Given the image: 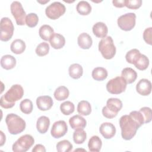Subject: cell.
I'll return each instance as SVG.
<instances>
[{"mask_svg": "<svg viewBox=\"0 0 152 152\" xmlns=\"http://www.w3.org/2000/svg\"><path fill=\"white\" fill-rule=\"evenodd\" d=\"M100 133L106 139H110L116 134V128L114 125L110 122H104L99 128Z\"/></svg>", "mask_w": 152, "mask_h": 152, "instance_id": "13", "label": "cell"}, {"mask_svg": "<svg viewBox=\"0 0 152 152\" xmlns=\"http://www.w3.org/2000/svg\"><path fill=\"white\" fill-rule=\"evenodd\" d=\"M113 5L118 8H122L125 7V0H113L112 1Z\"/></svg>", "mask_w": 152, "mask_h": 152, "instance_id": "43", "label": "cell"}, {"mask_svg": "<svg viewBox=\"0 0 152 152\" xmlns=\"http://www.w3.org/2000/svg\"><path fill=\"white\" fill-rule=\"evenodd\" d=\"M49 1V0H46V1H37V2H39V3H41V4H45V3H46V2H48Z\"/></svg>", "mask_w": 152, "mask_h": 152, "instance_id": "45", "label": "cell"}, {"mask_svg": "<svg viewBox=\"0 0 152 152\" xmlns=\"http://www.w3.org/2000/svg\"><path fill=\"white\" fill-rule=\"evenodd\" d=\"M107 70L103 67H96L92 71L91 75L94 80L96 81H103L107 77Z\"/></svg>", "mask_w": 152, "mask_h": 152, "instance_id": "27", "label": "cell"}, {"mask_svg": "<svg viewBox=\"0 0 152 152\" xmlns=\"http://www.w3.org/2000/svg\"><path fill=\"white\" fill-rule=\"evenodd\" d=\"M34 143V138L29 134H26L21 136L13 144L12 149L14 152H26L30 148Z\"/></svg>", "mask_w": 152, "mask_h": 152, "instance_id": "6", "label": "cell"}, {"mask_svg": "<svg viewBox=\"0 0 152 152\" xmlns=\"http://www.w3.org/2000/svg\"><path fill=\"white\" fill-rule=\"evenodd\" d=\"M74 104L70 101L64 102L60 105V110L61 112L65 115H69L72 113L74 111Z\"/></svg>", "mask_w": 152, "mask_h": 152, "instance_id": "33", "label": "cell"}, {"mask_svg": "<svg viewBox=\"0 0 152 152\" xmlns=\"http://www.w3.org/2000/svg\"><path fill=\"white\" fill-rule=\"evenodd\" d=\"M5 122L9 132L12 135L18 134L26 128L25 121L14 113L8 114L5 118Z\"/></svg>", "mask_w": 152, "mask_h": 152, "instance_id": "3", "label": "cell"}, {"mask_svg": "<svg viewBox=\"0 0 152 152\" xmlns=\"http://www.w3.org/2000/svg\"><path fill=\"white\" fill-rule=\"evenodd\" d=\"M136 15L133 12L126 13L121 15L118 18V25L119 27L124 31L131 30L135 25Z\"/></svg>", "mask_w": 152, "mask_h": 152, "instance_id": "10", "label": "cell"}, {"mask_svg": "<svg viewBox=\"0 0 152 152\" xmlns=\"http://www.w3.org/2000/svg\"><path fill=\"white\" fill-rule=\"evenodd\" d=\"M134 65L139 70H145L149 65V59L145 55L141 53Z\"/></svg>", "mask_w": 152, "mask_h": 152, "instance_id": "31", "label": "cell"}, {"mask_svg": "<svg viewBox=\"0 0 152 152\" xmlns=\"http://www.w3.org/2000/svg\"><path fill=\"white\" fill-rule=\"evenodd\" d=\"M102 141L97 135L92 136L88 142V147L90 151L99 152L102 147Z\"/></svg>", "mask_w": 152, "mask_h": 152, "instance_id": "23", "label": "cell"}, {"mask_svg": "<svg viewBox=\"0 0 152 152\" xmlns=\"http://www.w3.org/2000/svg\"><path fill=\"white\" fill-rule=\"evenodd\" d=\"M53 102L49 96H39L36 99V104L38 109L42 111L49 110L53 106Z\"/></svg>", "mask_w": 152, "mask_h": 152, "instance_id": "15", "label": "cell"}, {"mask_svg": "<svg viewBox=\"0 0 152 152\" xmlns=\"http://www.w3.org/2000/svg\"><path fill=\"white\" fill-rule=\"evenodd\" d=\"M127 83L122 77H116L110 80L106 84V89L111 94H118L124 92Z\"/></svg>", "mask_w": 152, "mask_h": 152, "instance_id": "7", "label": "cell"}, {"mask_svg": "<svg viewBox=\"0 0 152 152\" xmlns=\"http://www.w3.org/2000/svg\"><path fill=\"white\" fill-rule=\"evenodd\" d=\"M144 124V118L140 111L134 110L129 115L122 116L119 119V125L122 138L125 140H131Z\"/></svg>", "mask_w": 152, "mask_h": 152, "instance_id": "1", "label": "cell"}, {"mask_svg": "<svg viewBox=\"0 0 152 152\" xmlns=\"http://www.w3.org/2000/svg\"><path fill=\"white\" fill-rule=\"evenodd\" d=\"M122 107V101L118 98H110L107 100L106 106L102 109L103 115L107 118H115Z\"/></svg>", "mask_w": 152, "mask_h": 152, "instance_id": "5", "label": "cell"}, {"mask_svg": "<svg viewBox=\"0 0 152 152\" xmlns=\"http://www.w3.org/2000/svg\"><path fill=\"white\" fill-rule=\"evenodd\" d=\"M11 12L15 19L17 25L23 26L26 24V14L21 4L18 1H13L10 6Z\"/></svg>", "mask_w": 152, "mask_h": 152, "instance_id": "11", "label": "cell"}, {"mask_svg": "<svg viewBox=\"0 0 152 152\" xmlns=\"http://www.w3.org/2000/svg\"><path fill=\"white\" fill-rule=\"evenodd\" d=\"M72 149V144L66 140H62L56 144V150L58 152H69Z\"/></svg>", "mask_w": 152, "mask_h": 152, "instance_id": "35", "label": "cell"}, {"mask_svg": "<svg viewBox=\"0 0 152 152\" xmlns=\"http://www.w3.org/2000/svg\"><path fill=\"white\" fill-rule=\"evenodd\" d=\"M68 131L66 123L62 120L56 121L53 124L50 133L51 135L55 138H59L64 136Z\"/></svg>", "mask_w": 152, "mask_h": 152, "instance_id": "12", "label": "cell"}, {"mask_svg": "<svg viewBox=\"0 0 152 152\" xmlns=\"http://www.w3.org/2000/svg\"><path fill=\"white\" fill-rule=\"evenodd\" d=\"M140 54L141 53L139 50L137 49H132L126 53L125 55L126 60L128 63L134 64L140 56Z\"/></svg>", "mask_w": 152, "mask_h": 152, "instance_id": "36", "label": "cell"}, {"mask_svg": "<svg viewBox=\"0 0 152 152\" xmlns=\"http://www.w3.org/2000/svg\"><path fill=\"white\" fill-rule=\"evenodd\" d=\"M49 51V45L46 42H42L36 48V53L39 56L46 55Z\"/></svg>", "mask_w": 152, "mask_h": 152, "instance_id": "37", "label": "cell"}, {"mask_svg": "<svg viewBox=\"0 0 152 152\" xmlns=\"http://www.w3.org/2000/svg\"><path fill=\"white\" fill-rule=\"evenodd\" d=\"M93 34L97 37L104 38L106 36L108 28L107 26L103 22H97L94 24L92 28Z\"/></svg>", "mask_w": 152, "mask_h": 152, "instance_id": "17", "label": "cell"}, {"mask_svg": "<svg viewBox=\"0 0 152 152\" xmlns=\"http://www.w3.org/2000/svg\"><path fill=\"white\" fill-rule=\"evenodd\" d=\"M141 0H125V6L129 9H138L141 6Z\"/></svg>", "mask_w": 152, "mask_h": 152, "instance_id": "40", "label": "cell"}, {"mask_svg": "<svg viewBox=\"0 0 152 152\" xmlns=\"http://www.w3.org/2000/svg\"><path fill=\"white\" fill-rule=\"evenodd\" d=\"M99 50L103 57L106 59H110L116 53V47L111 36H106L99 43Z\"/></svg>", "mask_w": 152, "mask_h": 152, "instance_id": "4", "label": "cell"}, {"mask_svg": "<svg viewBox=\"0 0 152 152\" xmlns=\"http://www.w3.org/2000/svg\"><path fill=\"white\" fill-rule=\"evenodd\" d=\"M151 34H152V27H148L145 28L143 33V39L144 41L148 45H151Z\"/></svg>", "mask_w": 152, "mask_h": 152, "instance_id": "41", "label": "cell"}, {"mask_svg": "<svg viewBox=\"0 0 152 152\" xmlns=\"http://www.w3.org/2000/svg\"><path fill=\"white\" fill-rule=\"evenodd\" d=\"M66 11L65 5L60 2H54L46 8L45 14L51 20H56L62 15Z\"/></svg>", "mask_w": 152, "mask_h": 152, "instance_id": "9", "label": "cell"}, {"mask_svg": "<svg viewBox=\"0 0 152 152\" xmlns=\"http://www.w3.org/2000/svg\"><path fill=\"white\" fill-rule=\"evenodd\" d=\"M78 46L83 49H88L92 45L93 40L91 36L87 33H81L77 39Z\"/></svg>", "mask_w": 152, "mask_h": 152, "instance_id": "18", "label": "cell"}, {"mask_svg": "<svg viewBox=\"0 0 152 152\" xmlns=\"http://www.w3.org/2000/svg\"><path fill=\"white\" fill-rule=\"evenodd\" d=\"M20 109L24 114H30L33 109L32 102L28 99L23 100L20 104Z\"/></svg>", "mask_w": 152, "mask_h": 152, "instance_id": "34", "label": "cell"}, {"mask_svg": "<svg viewBox=\"0 0 152 152\" xmlns=\"http://www.w3.org/2000/svg\"><path fill=\"white\" fill-rule=\"evenodd\" d=\"M77 111L81 115L87 116L91 112V106L90 103L86 100L80 101L77 106Z\"/></svg>", "mask_w": 152, "mask_h": 152, "instance_id": "28", "label": "cell"}, {"mask_svg": "<svg viewBox=\"0 0 152 152\" xmlns=\"http://www.w3.org/2000/svg\"><path fill=\"white\" fill-rule=\"evenodd\" d=\"M76 10L80 14L82 15H87L90 13L91 7L87 1H81L77 4Z\"/></svg>", "mask_w": 152, "mask_h": 152, "instance_id": "30", "label": "cell"}, {"mask_svg": "<svg viewBox=\"0 0 152 152\" xmlns=\"http://www.w3.org/2000/svg\"><path fill=\"white\" fill-rule=\"evenodd\" d=\"M0 39L4 42H7L10 40L13 35L14 27L12 22L8 17H3L0 23Z\"/></svg>", "mask_w": 152, "mask_h": 152, "instance_id": "8", "label": "cell"}, {"mask_svg": "<svg viewBox=\"0 0 152 152\" xmlns=\"http://www.w3.org/2000/svg\"><path fill=\"white\" fill-rule=\"evenodd\" d=\"M121 77L126 81L127 84H131L137 79V73L132 68L127 67L122 69Z\"/></svg>", "mask_w": 152, "mask_h": 152, "instance_id": "21", "label": "cell"}, {"mask_svg": "<svg viewBox=\"0 0 152 152\" xmlns=\"http://www.w3.org/2000/svg\"><path fill=\"white\" fill-rule=\"evenodd\" d=\"M137 91L142 96H148L151 91V83L147 79H141L136 85Z\"/></svg>", "mask_w": 152, "mask_h": 152, "instance_id": "14", "label": "cell"}, {"mask_svg": "<svg viewBox=\"0 0 152 152\" xmlns=\"http://www.w3.org/2000/svg\"><path fill=\"white\" fill-rule=\"evenodd\" d=\"M39 21V17L35 13H29L26 17V24L29 27H34L37 26Z\"/></svg>", "mask_w": 152, "mask_h": 152, "instance_id": "38", "label": "cell"}, {"mask_svg": "<svg viewBox=\"0 0 152 152\" xmlns=\"http://www.w3.org/2000/svg\"><path fill=\"white\" fill-rule=\"evenodd\" d=\"M51 46L55 49H59L65 44V39L61 34L54 33L49 40Z\"/></svg>", "mask_w": 152, "mask_h": 152, "instance_id": "19", "label": "cell"}, {"mask_svg": "<svg viewBox=\"0 0 152 152\" xmlns=\"http://www.w3.org/2000/svg\"><path fill=\"white\" fill-rule=\"evenodd\" d=\"M0 133H1V144H0V145L1 146H2L4 145V144L5 143V135L4 134L3 132L2 131H0Z\"/></svg>", "mask_w": 152, "mask_h": 152, "instance_id": "44", "label": "cell"}, {"mask_svg": "<svg viewBox=\"0 0 152 152\" xmlns=\"http://www.w3.org/2000/svg\"><path fill=\"white\" fill-rule=\"evenodd\" d=\"M69 91L65 86H60L58 87L54 92V97L58 101H62L66 99L69 96Z\"/></svg>", "mask_w": 152, "mask_h": 152, "instance_id": "29", "label": "cell"}, {"mask_svg": "<svg viewBox=\"0 0 152 152\" xmlns=\"http://www.w3.org/2000/svg\"><path fill=\"white\" fill-rule=\"evenodd\" d=\"M24 95V90L20 84H14L1 97V106L5 109H10L15 105V102L21 99Z\"/></svg>", "mask_w": 152, "mask_h": 152, "instance_id": "2", "label": "cell"}, {"mask_svg": "<svg viewBox=\"0 0 152 152\" xmlns=\"http://www.w3.org/2000/svg\"><path fill=\"white\" fill-rule=\"evenodd\" d=\"M50 125V120L46 116H40L36 122V128L37 131L40 134L46 133Z\"/></svg>", "mask_w": 152, "mask_h": 152, "instance_id": "20", "label": "cell"}, {"mask_svg": "<svg viewBox=\"0 0 152 152\" xmlns=\"http://www.w3.org/2000/svg\"><path fill=\"white\" fill-rule=\"evenodd\" d=\"M32 151L33 152H39V151L45 152L46 149L44 145L42 144H37L33 147V148L32 149Z\"/></svg>", "mask_w": 152, "mask_h": 152, "instance_id": "42", "label": "cell"}, {"mask_svg": "<svg viewBox=\"0 0 152 152\" xmlns=\"http://www.w3.org/2000/svg\"><path fill=\"white\" fill-rule=\"evenodd\" d=\"M87 134L83 129H75L73 134V140L75 144H83L86 140Z\"/></svg>", "mask_w": 152, "mask_h": 152, "instance_id": "32", "label": "cell"}, {"mask_svg": "<svg viewBox=\"0 0 152 152\" xmlns=\"http://www.w3.org/2000/svg\"><path fill=\"white\" fill-rule=\"evenodd\" d=\"M16 59L11 55H5L1 58V65L2 68L9 70L15 66Z\"/></svg>", "mask_w": 152, "mask_h": 152, "instance_id": "22", "label": "cell"}, {"mask_svg": "<svg viewBox=\"0 0 152 152\" xmlns=\"http://www.w3.org/2000/svg\"><path fill=\"white\" fill-rule=\"evenodd\" d=\"M69 125L73 129H84L87 124L86 120L81 115H76L71 118L69 120Z\"/></svg>", "mask_w": 152, "mask_h": 152, "instance_id": "16", "label": "cell"}, {"mask_svg": "<svg viewBox=\"0 0 152 152\" xmlns=\"http://www.w3.org/2000/svg\"><path fill=\"white\" fill-rule=\"evenodd\" d=\"M140 112L141 113L144 121V124L149 123L152 119L151 109L148 107H143L140 109Z\"/></svg>", "mask_w": 152, "mask_h": 152, "instance_id": "39", "label": "cell"}, {"mask_svg": "<svg viewBox=\"0 0 152 152\" xmlns=\"http://www.w3.org/2000/svg\"><path fill=\"white\" fill-rule=\"evenodd\" d=\"M39 34L42 39L45 41H48L54 34V31L52 27L49 25L44 24L40 27Z\"/></svg>", "mask_w": 152, "mask_h": 152, "instance_id": "24", "label": "cell"}, {"mask_svg": "<svg viewBox=\"0 0 152 152\" xmlns=\"http://www.w3.org/2000/svg\"><path fill=\"white\" fill-rule=\"evenodd\" d=\"M69 76L74 79L80 78L83 73V67L78 64H73L71 65L68 69Z\"/></svg>", "mask_w": 152, "mask_h": 152, "instance_id": "26", "label": "cell"}, {"mask_svg": "<svg viewBox=\"0 0 152 152\" xmlns=\"http://www.w3.org/2000/svg\"><path fill=\"white\" fill-rule=\"evenodd\" d=\"M25 42L21 39H15L11 44V50L15 54H21L26 49Z\"/></svg>", "mask_w": 152, "mask_h": 152, "instance_id": "25", "label": "cell"}]
</instances>
